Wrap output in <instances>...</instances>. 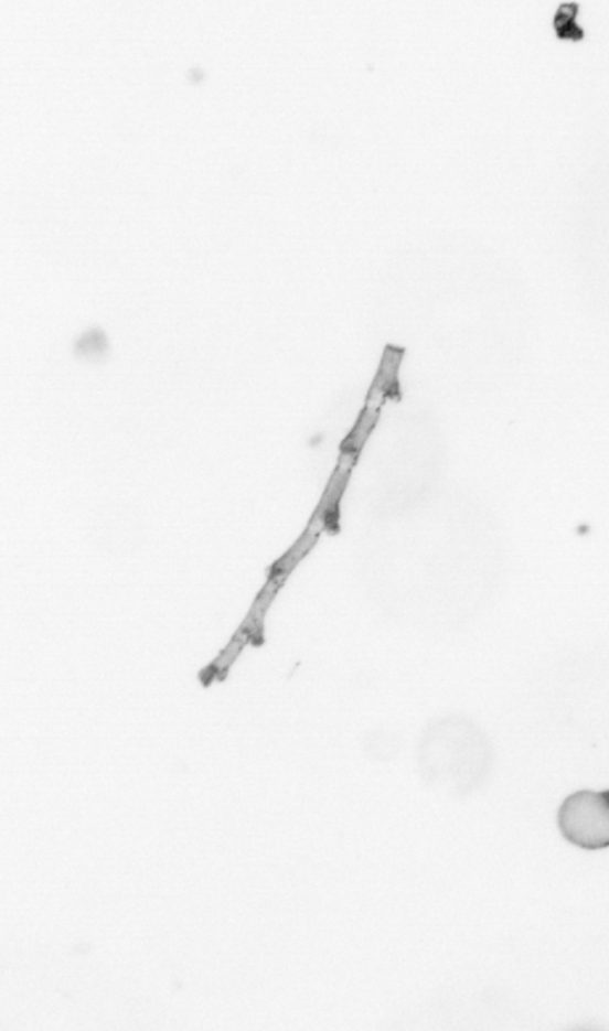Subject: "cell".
<instances>
[{"mask_svg": "<svg viewBox=\"0 0 609 1031\" xmlns=\"http://www.w3.org/2000/svg\"><path fill=\"white\" fill-rule=\"evenodd\" d=\"M405 350L388 344L384 348L381 364L365 397V404L384 406L389 399H398L400 390V369Z\"/></svg>", "mask_w": 609, "mask_h": 1031, "instance_id": "cell-3", "label": "cell"}, {"mask_svg": "<svg viewBox=\"0 0 609 1031\" xmlns=\"http://www.w3.org/2000/svg\"><path fill=\"white\" fill-rule=\"evenodd\" d=\"M356 464L338 459V464L328 481L311 519L320 522L328 533L340 530L341 506Z\"/></svg>", "mask_w": 609, "mask_h": 1031, "instance_id": "cell-2", "label": "cell"}, {"mask_svg": "<svg viewBox=\"0 0 609 1031\" xmlns=\"http://www.w3.org/2000/svg\"><path fill=\"white\" fill-rule=\"evenodd\" d=\"M557 823L568 844L586 851H599L609 846V791L584 790L565 798Z\"/></svg>", "mask_w": 609, "mask_h": 1031, "instance_id": "cell-1", "label": "cell"}, {"mask_svg": "<svg viewBox=\"0 0 609 1031\" xmlns=\"http://www.w3.org/2000/svg\"><path fill=\"white\" fill-rule=\"evenodd\" d=\"M383 406L365 404L361 414H359L355 423L351 427L348 437L341 444L340 459L349 460L357 464L359 458L367 444L372 432L375 431L378 419H381Z\"/></svg>", "mask_w": 609, "mask_h": 1031, "instance_id": "cell-4", "label": "cell"}]
</instances>
